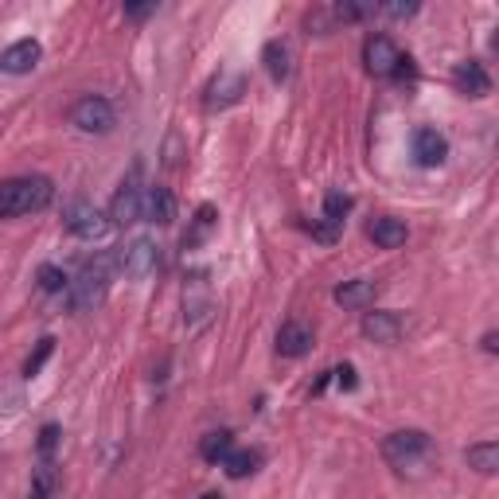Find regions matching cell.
<instances>
[{"label":"cell","instance_id":"obj_1","mask_svg":"<svg viewBox=\"0 0 499 499\" xmlns=\"http://www.w3.org/2000/svg\"><path fill=\"white\" fill-rule=\"evenodd\" d=\"M55 199V184L48 175H12L0 184V218H24L48 211Z\"/></svg>","mask_w":499,"mask_h":499},{"label":"cell","instance_id":"obj_2","mask_svg":"<svg viewBox=\"0 0 499 499\" xmlns=\"http://www.w3.org/2000/svg\"><path fill=\"white\" fill-rule=\"evenodd\" d=\"M110 266H113V258L86 261L82 273L67 285V304H70V313H94V308L106 301V292H110Z\"/></svg>","mask_w":499,"mask_h":499},{"label":"cell","instance_id":"obj_3","mask_svg":"<svg viewBox=\"0 0 499 499\" xmlns=\"http://www.w3.org/2000/svg\"><path fill=\"white\" fill-rule=\"evenodd\" d=\"M430 452H433V441H430V433H421V430H398L383 441V457L390 468H398V472L430 461Z\"/></svg>","mask_w":499,"mask_h":499},{"label":"cell","instance_id":"obj_4","mask_svg":"<svg viewBox=\"0 0 499 499\" xmlns=\"http://www.w3.org/2000/svg\"><path fill=\"white\" fill-rule=\"evenodd\" d=\"M113 261L122 266L125 277H133V281H149V277L156 273V266H160V250H156L153 239H133V242L122 246V254H117Z\"/></svg>","mask_w":499,"mask_h":499},{"label":"cell","instance_id":"obj_5","mask_svg":"<svg viewBox=\"0 0 499 499\" xmlns=\"http://www.w3.org/2000/svg\"><path fill=\"white\" fill-rule=\"evenodd\" d=\"M63 227L75 234V239H82V242H98L101 234L110 230V215H101L94 203L79 199V203H70V207L63 211Z\"/></svg>","mask_w":499,"mask_h":499},{"label":"cell","instance_id":"obj_6","mask_svg":"<svg viewBox=\"0 0 499 499\" xmlns=\"http://www.w3.org/2000/svg\"><path fill=\"white\" fill-rule=\"evenodd\" d=\"M70 122H75L82 133H110V129L117 125V113L106 98H98V94H86L75 101V110H70Z\"/></svg>","mask_w":499,"mask_h":499},{"label":"cell","instance_id":"obj_7","mask_svg":"<svg viewBox=\"0 0 499 499\" xmlns=\"http://www.w3.org/2000/svg\"><path fill=\"white\" fill-rule=\"evenodd\" d=\"M137 218H144V192H141L137 168H133V172H129V180L117 187L113 203H110V223L129 227V223H137Z\"/></svg>","mask_w":499,"mask_h":499},{"label":"cell","instance_id":"obj_8","mask_svg":"<svg viewBox=\"0 0 499 499\" xmlns=\"http://www.w3.org/2000/svg\"><path fill=\"white\" fill-rule=\"evenodd\" d=\"M398 58H402V51H398V43H394L390 36H366L363 63H366V70H371L375 79H390L394 67H398Z\"/></svg>","mask_w":499,"mask_h":499},{"label":"cell","instance_id":"obj_9","mask_svg":"<svg viewBox=\"0 0 499 499\" xmlns=\"http://www.w3.org/2000/svg\"><path fill=\"white\" fill-rule=\"evenodd\" d=\"M246 94V75H239V70H218V79H211L207 86V110H223V106H234Z\"/></svg>","mask_w":499,"mask_h":499},{"label":"cell","instance_id":"obj_10","mask_svg":"<svg viewBox=\"0 0 499 499\" xmlns=\"http://www.w3.org/2000/svg\"><path fill=\"white\" fill-rule=\"evenodd\" d=\"M39 58H43L39 43L20 39V43H12L8 51H0V70H5V75H27V70H36Z\"/></svg>","mask_w":499,"mask_h":499},{"label":"cell","instance_id":"obj_11","mask_svg":"<svg viewBox=\"0 0 499 499\" xmlns=\"http://www.w3.org/2000/svg\"><path fill=\"white\" fill-rule=\"evenodd\" d=\"M414 156H418L421 168L445 165V156H449V141H445V133H437V129L421 125L418 133H414Z\"/></svg>","mask_w":499,"mask_h":499},{"label":"cell","instance_id":"obj_12","mask_svg":"<svg viewBox=\"0 0 499 499\" xmlns=\"http://www.w3.org/2000/svg\"><path fill=\"white\" fill-rule=\"evenodd\" d=\"M277 351L285 359H301L313 351V328L301 324V320H285L281 332H277Z\"/></svg>","mask_w":499,"mask_h":499},{"label":"cell","instance_id":"obj_13","mask_svg":"<svg viewBox=\"0 0 499 499\" xmlns=\"http://www.w3.org/2000/svg\"><path fill=\"white\" fill-rule=\"evenodd\" d=\"M452 82H457V90L464 98L492 94V79H488V70H483V63H476V58H468V63H461L457 70H452Z\"/></svg>","mask_w":499,"mask_h":499},{"label":"cell","instance_id":"obj_14","mask_svg":"<svg viewBox=\"0 0 499 499\" xmlns=\"http://www.w3.org/2000/svg\"><path fill=\"white\" fill-rule=\"evenodd\" d=\"M363 335H366L371 344H398L402 316H398V313H366V316H363Z\"/></svg>","mask_w":499,"mask_h":499},{"label":"cell","instance_id":"obj_15","mask_svg":"<svg viewBox=\"0 0 499 499\" xmlns=\"http://www.w3.org/2000/svg\"><path fill=\"white\" fill-rule=\"evenodd\" d=\"M375 297H378V285L366 281V277H356V281H344L335 289V304H344V308H366V304H375Z\"/></svg>","mask_w":499,"mask_h":499},{"label":"cell","instance_id":"obj_16","mask_svg":"<svg viewBox=\"0 0 499 499\" xmlns=\"http://www.w3.org/2000/svg\"><path fill=\"white\" fill-rule=\"evenodd\" d=\"M144 218L160 223V227H168L175 218V199L168 187H149V192H144Z\"/></svg>","mask_w":499,"mask_h":499},{"label":"cell","instance_id":"obj_17","mask_svg":"<svg viewBox=\"0 0 499 499\" xmlns=\"http://www.w3.org/2000/svg\"><path fill=\"white\" fill-rule=\"evenodd\" d=\"M366 234H371V242H375V246H383V250H398V246L406 242V223H402V218L383 215V218H375V223L366 227Z\"/></svg>","mask_w":499,"mask_h":499},{"label":"cell","instance_id":"obj_18","mask_svg":"<svg viewBox=\"0 0 499 499\" xmlns=\"http://www.w3.org/2000/svg\"><path fill=\"white\" fill-rule=\"evenodd\" d=\"M261 63H266V70H270L273 82H285L289 70H292V63H289V48H285L281 39H270V43H266V51H261Z\"/></svg>","mask_w":499,"mask_h":499},{"label":"cell","instance_id":"obj_19","mask_svg":"<svg viewBox=\"0 0 499 499\" xmlns=\"http://www.w3.org/2000/svg\"><path fill=\"white\" fill-rule=\"evenodd\" d=\"M230 449H234V433L230 430H215V433H207L199 441V457L207 464H223Z\"/></svg>","mask_w":499,"mask_h":499},{"label":"cell","instance_id":"obj_20","mask_svg":"<svg viewBox=\"0 0 499 499\" xmlns=\"http://www.w3.org/2000/svg\"><path fill=\"white\" fill-rule=\"evenodd\" d=\"M464 461H468V468H476L480 476H492L495 468H499V445H495V441H480V445H468Z\"/></svg>","mask_w":499,"mask_h":499},{"label":"cell","instance_id":"obj_21","mask_svg":"<svg viewBox=\"0 0 499 499\" xmlns=\"http://www.w3.org/2000/svg\"><path fill=\"white\" fill-rule=\"evenodd\" d=\"M258 464H261V452H254V449H239V452H227V461H223V468H227V476H234V480H242V476H254L258 472Z\"/></svg>","mask_w":499,"mask_h":499},{"label":"cell","instance_id":"obj_22","mask_svg":"<svg viewBox=\"0 0 499 499\" xmlns=\"http://www.w3.org/2000/svg\"><path fill=\"white\" fill-rule=\"evenodd\" d=\"M55 483H58L55 464H51V461L36 464V472H32V492H27V499H51V495H55Z\"/></svg>","mask_w":499,"mask_h":499},{"label":"cell","instance_id":"obj_23","mask_svg":"<svg viewBox=\"0 0 499 499\" xmlns=\"http://www.w3.org/2000/svg\"><path fill=\"white\" fill-rule=\"evenodd\" d=\"M347 211H351V196H344V192H328V196H324V223H328V227L340 230Z\"/></svg>","mask_w":499,"mask_h":499},{"label":"cell","instance_id":"obj_24","mask_svg":"<svg viewBox=\"0 0 499 499\" xmlns=\"http://www.w3.org/2000/svg\"><path fill=\"white\" fill-rule=\"evenodd\" d=\"M51 351H55V340H51V335H43L39 347H36L32 356H27V363H24V375H27V378H36V375L43 371V363L51 359Z\"/></svg>","mask_w":499,"mask_h":499},{"label":"cell","instance_id":"obj_25","mask_svg":"<svg viewBox=\"0 0 499 499\" xmlns=\"http://www.w3.org/2000/svg\"><path fill=\"white\" fill-rule=\"evenodd\" d=\"M36 277H39V289H43V292H63V289L70 285V277L58 270V266H39Z\"/></svg>","mask_w":499,"mask_h":499},{"label":"cell","instance_id":"obj_26","mask_svg":"<svg viewBox=\"0 0 499 499\" xmlns=\"http://www.w3.org/2000/svg\"><path fill=\"white\" fill-rule=\"evenodd\" d=\"M211 227H215V207H207V203H203V207L196 211V230L184 239V246H199V242H203V234H207Z\"/></svg>","mask_w":499,"mask_h":499},{"label":"cell","instance_id":"obj_27","mask_svg":"<svg viewBox=\"0 0 499 499\" xmlns=\"http://www.w3.org/2000/svg\"><path fill=\"white\" fill-rule=\"evenodd\" d=\"M418 12L414 0H390V5H378V16H390V20H409Z\"/></svg>","mask_w":499,"mask_h":499},{"label":"cell","instance_id":"obj_28","mask_svg":"<svg viewBox=\"0 0 499 499\" xmlns=\"http://www.w3.org/2000/svg\"><path fill=\"white\" fill-rule=\"evenodd\" d=\"M55 445H58V425H43L39 430V452H43V461L55 452Z\"/></svg>","mask_w":499,"mask_h":499},{"label":"cell","instance_id":"obj_29","mask_svg":"<svg viewBox=\"0 0 499 499\" xmlns=\"http://www.w3.org/2000/svg\"><path fill=\"white\" fill-rule=\"evenodd\" d=\"M332 378H335V383H340V390H356V387H359V378H356V366H351V363L335 366V371H332Z\"/></svg>","mask_w":499,"mask_h":499},{"label":"cell","instance_id":"obj_30","mask_svg":"<svg viewBox=\"0 0 499 499\" xmlns=\"http://www.w3.org/2000/svg\"><path fill=\"white\" fill-rule=\"evenodd\" d=\"M156 12V0H149V5H125V16L133 20V24H141V20H149Z\"/></svg>","mask_w":499,"mask_h":499},{"label":"cell","instance_id":"obj_31","mask_svg":"<svg viewBox=\"0 0 499 499\" xmlns=\"http://www.w3.org/2000/svg\"><path fill=\"white\" fill-rule=\"evenodd\" d=\"M495 340H499V335H495V332H488V335H483V351H495V347H499Z\"/></svg>","mask_w":499,"mask_h":499},{"label":"cell","instance_id":"obj_32","mask_svg":"<svg viewBox=\"0 0 499 499\" xmlns=\"http://www.w3.org/2000/svg\"><path fill=\"white\" fill-rule=\"evenodd\" d=\"M199 499H223V495H218V492H207V495H199Z\"/></svg>","mask_w":499,"mask_h":499}]
</instances>
